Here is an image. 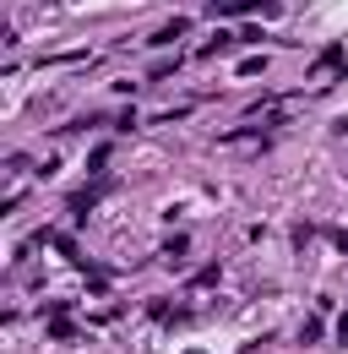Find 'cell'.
<instances>
[{"mask_svg": "<svg viewBox=\"0 0 348 354\" xmlns=\"http://www.w3.org/2000/svg\"><path fill=\"white\" fill-rule=\"evenodd\" d=\"M338 66H343V49H327V55H321V60L310 66V88H321V82H327V77H332Z\"/></svg>", "mask_w": 348, "mask_h": 354, "instance_id": "6da1fadb", "label": "cell"}, {"mask_svg": "<svg viewBox=\"0 0 348 354\" xmlns=\"http://www.w3.org/2000/svg\"><path fill=\"white\" fill-rule=\"evenodd\" d=\"M174 39H185V17H174L169 28H158V39H153V44H174Z\"/></svg>", "mask_w": 348, "mask_h": 354, "instance_id": "7a4b0ae2", "label": "cell"}, {"mask_svg": "<svg viewBox=\"0 0 348 354\" xmlns=\"http://www.w3.org/2000/svg\"><path fill=\"white\" fill-rule=\"evenodd\" d=\"M261 71H267V60H261V55H251V60H240V77H261Z\"/></svg>", "mask_w": 348, "mask_h": 354, "instance_id": "3957f363", "label": "cell"}]
</instances>
